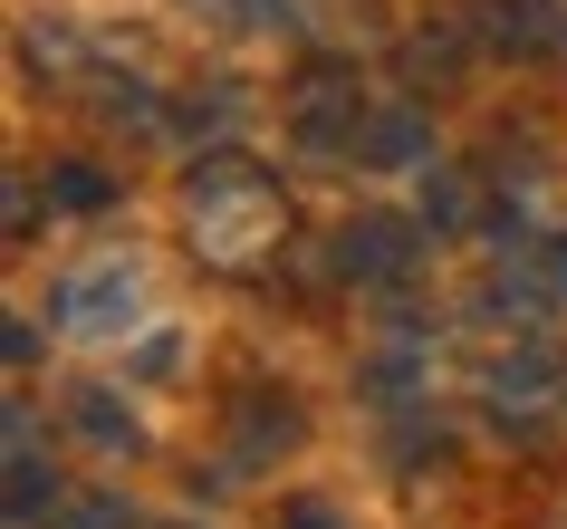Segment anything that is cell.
Wrapping results in <instances>:
<instances>
[{
    "label": "cell",
    "instance_id": "6da1fadb",
    "mask_svg": "<svg viewBox=\"0 0 567 529\" xmlns=\"http://www.w3.org/2000/svg\"><path fill=\"white\" fill-rule=\"evenodd\" d=\"M183 232H193V251L212 269H260L279 251V232H289V203L250 154H203L193 183H183Z\"/></svg>",
    "mask_w": 567,
    "mask_h": 529
},
{
    "label": "cell",
    "instance_id": "7a4b0ae2",
    "mask_svg": "<svg viewBox=\"0 0 567 529\" xmlns=\"http://www.w3.org/2000/svg\"><path fill=\"white\" fill-rule=\"evenodd\" d=\"M365 78H357V59H308L299 78H289V125H299V145H318V154H357V135H365Z\"/></svg>",
    "mask_w": 567,
    "mask_h": 529
},
{
    "label": "cell",
    "instance_id": "3957f363",
    "mask_svg": "<svg viewBox=\"0 0 567 529\" xmlns=\"http://www.w3.org/2000/svg\"><path fill=\"white\" fill-rule=\"evenodd\" d=\"M481 414L501 424V434H548V414H558V366L538 347H509L481 366Z\"/></svg>",
    "mask_w": 567,
    "mask_h": 529
},
{
    "label": "cell",
    "instance_id": "277c9868",
    "mask_svg": "<svg viewBox=\"0 0 567 529\" xmlns=\"http://www.w3.org/2000/svg\"><path fill=\"white\" fill-rule=\"evenodd\" d=\"M135 308H145L135 261H87V269L59 289V318L78 327V337H125V327H135Z\"/></svg>",
    "mask_w": 567,
    "mask_h": 529
},
{
    "label": "cell",
    "instance_id": "5b68a950",
    "mask_svg": "<svg viewBox=\"0 0 567 529\" xmlns=\"http://www.w3.org/2000/svg\"><path fill=\"white\" fill-rule=\"evenodd\" d=\"M337 269H347V279H404V269H414V222L357 212V222L337 232Z\"/></svg>",
    "mask_w": 567,
    "mask_h": 529
},
{
    "label": "cell",
    "instance_id": "8992f818",
    "mask_svg": "<svg viewBox=\"0 0 567 529\" xmlns=\"http://www.w3.org/2000/svg\"><path fill=\"white\" fill-rule=\"evenodd\" d=\"M59 500V471L39 462V414L10 405V520H39Z\"/></svg>",
    "mask_w": 567,
    "mask_h": 529
},
{
    "label": "cell",
    "instance_id": "52a82bcc",
    "mask_svg": "<svg viewBox=\"0 0 567 529\" xmlns=\"http://www.w3.org/2000/svg\"><path fill=\"white\" fill-rule=\"evenodd\" d=\"M481 30H491V49H509V59H538V49L558 39V20H548V0H491Z\"/></svg>",
    "mask_w": 567,
    "mask_h": 529
},
{
    "label": "cell",
    "instance_id": "ba28073f",
    "mask_svg": "<svg viewBox=\"0 0 567 529\" xmlns=\"http://www.w3.org/2000/svg\"><path fill=\"white\" fill-rule=\"evenodd\" d=\"M414 154H423V116H414V106H385V116H365L357 164H375V174H385V164H414Z\"/></svg>",
    "mask_w": 567,
    "mask_h": 529
},
{
    "label": "cell",
    "instance_id": "9c48e42d",
    "mask_svg": "<svg viewBox=\"0 0 567 529\" xmlns=\"http://www.w3.org/2000/svg\"><path fill=\"white\" fill-rule=\"evenodd\" d=\"M30 68H49V78H87L96 49L68 30V20H30Z\"/></svg>",
    "mask_w": 567,
    "mask_h": 529
},
{
    "label": "cell",
    "instance_id": "30bf717a",
    "mask_svg": "<svg viewBox=\"0 0 567 529\" xmlns=\"http://www.w3.org/2000/svg\"><path fill=\"white\" fill-rule=\"evenodd\" d=\"M462 30H472V20H433V30H414V49H404V59H414V78H433V88H443V78H462V59H472V49H462Z\"/></svg>",
    "mask_w": 567,
    "mask_h": 529
},
{
    "label": "cell",
    "instance_id": "8fae6325",
    "mask_svg": "<svg viewBox=\"0 0 567 529\" xmlns=\"http://www.w3.org/2000/svg\"><path fill=\"white\" fill-rule=\"evenodd\" d=\"M49 203H59V212H106V203H116V183L68 154V164H49Z\"/></svg>",
    "mask_w": 567,
    "mask_h": 529
},
{
    "label": "cell",
    "instance_id": "7c38bea8",
    "mask_svg": "<svg viewBox=\"0 0 567 529\" xmlns=\"http://www.w3.org/2000/svg\"><path fill=\"white\" fill-rule=\"evenodd\" d=\"M78 424H87V442H96V452H125V442H135V414H125L116 395H106V385H87V395H78Z\"/></svg>",
    "mask_w": 567,
    "mask_h": 529
},
{
    "label": "cell",
    "instance_id": "4fadbf2b",
    "mask_svg": "<svg viewBox=\"0 0 567 529\" xmlns=\"http://www.w3.org/2000/svg\"><path fill=\"white\" fill-rule=\"evenodd\" d=\"M423 222H433V232H462V222H472V183L452 174V164L423 174Z\"/></svg>",
    "mask_w": 567,
    "mask_h": 529
},
{
    "label": "cell",
    "instance_id": "5bb4252c",
    "mask_svg": "<svg viewBox=\"0 0 567 529\" xmlns=\"http://www.w3.org/2000/svg\"><path fill=\"white\" fill-rule=\"evenodd\" d=\"M59 529H135V510H125V500H106V491H87V500H78V510H68Z\"/></svg>",
    "mask_w": 567,
    "mask_h": 529
},
{
    "label": "cell",
    "instance_id": "9a60e30c",
    "mask_svg": "<svg viewBox=\"0 0 567 529\" xmlns=\"http://www.w3.org/2000/svg\"><path fill=\"white\" fill-rule=\"evenodd\" d=\"M193 10H221V20H250V0H193Z\"/></svg>",
    "mask_w": 567,
    "mask_h": 529
},
{
    "label": "cell",
    "instance_id": "2e32d148",
    "mask_svg": "<svg viewBox=\"0 0 567 529\" xmlns=\"http://www.w3.org/2000/svg\"><path fill=\"white\" fill-rule=\"evenodd\" d=\"M289 529H337V520H328V510H318V500H308V510H299V520H289Z\"/></svg>",
    "mask_w": 567,
    "mask_h": 529
}]
</instances>
